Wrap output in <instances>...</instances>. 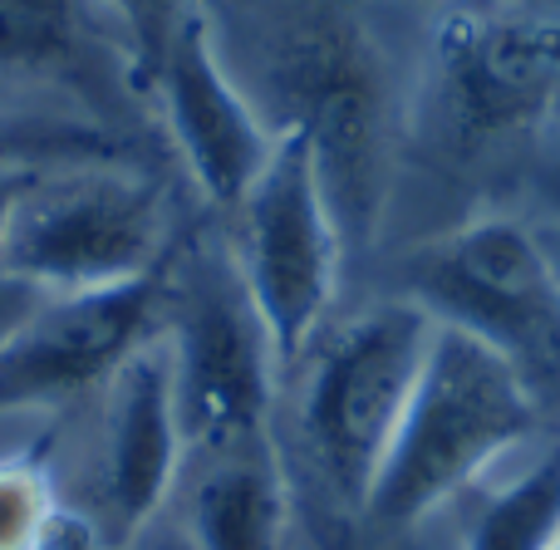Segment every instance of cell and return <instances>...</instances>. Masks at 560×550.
Instances as JSON below:
<instances>
[{"label":"cell","instance_id":"obj_15","mask_svg":"<svg viewBox=\"0 0 560 550\" xmlns=\"http://www.w3.org/2000/svg\"><path fill=\"white\" fill-rule=\"evenodd\" d=\"M84 531L89 522L59 502L45 457H0V550H65Z\"/></svg>","mask_w":560,"mask_h":550},{"label":"cell","instance_id":"obj_7","mask_svg":"<svg viewBox=\"0 0 560 550\" xmlns=\"http://www.w3.org/2000/svg\"><path fill=\"white\" fill-rule=\"evenodd\" d=\"M428 89L463 143L532 133L560 104V15L522 0H447L428 30Z\"/></svg>","mask_w":560,"mask_h":550},{"label":"cell","instance_id":"obj_8","mask_svg":"<svg viewBox=\"0 0 560 550\" xmlns=\"http://www.w3.org/2000/svg\"><path fill=\"white\" fill-rule=\"evenodd\" d=\"M167 315L163 349L187 453L217 457L266 443L280 359L236 266L222 276H197L183 295L167 300Z\"/></svg>","mask_w":560,"mask_h":550},{"label":"cell","instance_id":"obj_20","mask_svg":"<svg viewBox=\"0 0 560 550\" xmlns=\"http://www.w3.org/2000/svg\"><path fill=\"white\" fill-rule=\"evenodd\" d=\"M541 197H546V207H551V217L560 226V167H551V173L541 177Z\"/></svg>","mask_w":560,"mask_h":550},{"label":"cell","instance_id":"obj_11","mask_svg":"<svg viewBox=\"0 0 560 550\" xmlns=\"http://www.w3.org/2000/svg\"><path fill=\"white\" fill-rule=\"evenodd\" d=\"M104 394L108 403H104V453H98V512H104L108 541L128 546L158 516V506L167 502L187 453L163 335L138 349L108 378Z\"/></svg>","mask_w":560,"mask_h":550},{"label":"cell","instance_id":"obj_22","mask_svg":"<svg viewBox=\"0 0 560 550\" xmlns=\"http://www.w3.org/2000/svg\"><path fill=\"white\" fill-rule=\"evenodd\" d=\"M65 550H98V531L89 526V531H84V536H74V541H69Z\"/></svg>","mask_w":560,"mask_h":550},{"label":"cell","instance_id":"obj_1","mask_svg":"<svg viewBox=\"0 0 560 550\" xmlns=\"http://www.w3.org/2000/svg\"><path fill=\"white\" fill-rule=\"evenodd\" d=\"M541 423V398L522 368L457 325H438L428 339L423 378L413 388L398 437L364 496L378 526H418L428 512L492 472Z\"/></svg>","mask_w":560,"mask_h":550},{"label":"cell","instance_id":"obj_9","mask_svg":"<svg viewBox=\"0 0 560 550\" xmlns=\"http://www.w3.org/2000/svg\"><path fill=\"white\" fill-rule=\"evenodd\" d=\"M167 276L89 295H49L0 349V418L45 413L108 388V378L167 325Z\"/></svg>","mask_w":560,"mask_h":550},{"label":"cell","instance_id":"obj_12","mask_svg":"<svg viewBox=\"0 0 560 550\" xmlns=\"http://www.w3.org/2000/svg\"><path fill=\"white\" fill-rule=\"evenodd\" d=\"M207 477L187 506L192 550H285L290 482L271 437L207 457Z\"/></svg>","mask_w":560,"mask_h":550},{"label":"cell","instance_id":"obj_18","mask_svg":"<svg viewBox=\"0 0 560 550\" xmlns=\"http://www.w3.org/2000/svg\"><path fill=\"white\" fill-rule=\"evenodd\" d=\"M45 300H49V295H45L39 285H30V280L0 271V349H5V339L15 335V329L25 325V319L35 315V309L45 305Z\"/></svg>","mask_w":560,"mask_h":550},{"label":"cell","instance_id":"obj_4","mask_svg":"<svg viewBox=\"0 0 560 550\" xmlns=\"http://www.w3.org/2000/svg\"><path fill=\"white\" fill-rule=\"evenodd\" d=\"M167 212L148 177L118 163L45 167L5 242V271L45 295H89L163 271Z\"/></svg>","mask_w":560,"mask_h":550},{"label":"cell","instance_id":"obj_6","mask_svg":"<svg viewBox=\"0 0 560 550\" xmlns=\"http://www.w3.org/2000/svg\"><path fill=\"white\" fill-rule=\"evenodd\" d=\"M345 226L329 207L310 143L280 128V143L252 192L236 202V276L261 315L280 364H295L319 339L339 295Z\"/></svg>","mask_w":560,"mask_h":550},{"label":"cell","instance_id":"obj_14","mask_svg":"<svg viewBox=\"0 0 560 550\" xmlns=\"http://www.w3.org/2000/svg\"><path fill=\"white\" fill-rule=\"evenodd\" d=\"M463 550H560V447L477 506Z\"/></svg>","mask_w":560,"mask_h":550},{"label":"cell","instance_id":"obj_5","mask_svg":"<svg viewBox=\"0 0 560 550\" xmlns=\"http://www.w3.org/2000/svg\"><path fill=\"white\" fill-rule=\"evenodd\" d=\"M433 315L418 300L364 309L325 339L300 403L310 457L345 502L364 506L423 378Z\"/></svg>","mask_w":560,"mask_h":550},{"label":"cell","instance_id":"obj_13","mask_svg":"<svg viewBox=\"0 0 560 550\" xmlns=\"http://www.w3.org/2000/svg\"><path fill=\"white\" fill-rule=\"evenodd\" d=\"M108 39L128 45L98 0H0V79L84 89Z\"/></svg>","mask_w":560,"mask_h":550},{"label":"cell","instance_id":"obj_3","mask_svg":"<svg viewBox=\"0 0 560 550\" xmlns=\"http://www.w3.org/2000/svg\"><path fill=\"white\" fill-rule=\"evenodd\" d=\"M413 295L438 325H457L506 354L532 394H560V266L516 217H472L413 256Z\"/></svg>","mask_w":560,"mask_h":550},{"label":"cell","instance_id":"obj_19","mask_svg":"<svg viewBox=\"0 0 560 550\" xmlns=\"http://www.w3.org/2000/svg\"><path fill=\"white\" fill-rule=\"evenodd\" d=\"M39 173L45 167H0V271H5V242H10V226H15V212Z\"/></svg>","mask_w":560,"mask_h":550},{"label":"cell","instance_id":"obj_21","mask_svg":"<svg viewBox=\"0 0 560 550\" xmlns=\"http://www.w3.org/2000/svg\"><path fill=\"white\" fill-rule=\"evenodd\" d=\"M319 550H354V541H349L345 531H325L319 536Z\"/></svg>","mask_w":560,"mask_h":550},{"label":"cell","instance_id":"obj_2","mask_svg":"<svg viewBox=\"0 0 560 550\" xmlns=\"http://www.w3.org/2000/svg\"><path fill=\"white\" fill-rule=\"evenodd\" d=\"M266 79L280 128H295L315 153L345 236H369L388 173V84L378 49L339 10H295L271 35Z\"/></svg>","mask_w":560,"mask_h":550},{"label":"cell","instance_id":"obj_17","mask_svg":"<svg viewBox=\"0 0 560 550\" xmlns=\"http://www.w3.org/2000/svg\"><path fill=\"white\" fill-rule=\"evenodd\" d=\"M98 5L124 30L128 49H133V79H138V89H143V79L153 74L167 39H173L177 25L197 10V0H98Z\"/></svg>","mask_w":560,"mask_h":550},{"label":"cell","instance_id":"obj_16","mask_svg":"<svg viewBox=\"0 0 560 550\" xmlns=\"http://www.w3.org/2000/svg\"><path fill=\"white\" fill-rule=\"evenodd\" d=\"M114 138L84 118H30L0 108V167H49V163H104Z\"/></svg>","mask_w":560,"mask_h":550},{"label":"cell","instance_id":"obj_10","mask_svg":"<svg viewBox=\"0 0 560 550\" xmlns=\"http://www.w3.org/2000/svg\"><path fill=\"white\" fill-rule=\"evenodd\" d=\"M143 89L158 98V114H163L197 192L212 207L236 212V202L252 192V183L271 163L280 128L266 124V114L226 69L222 49H217V30L202 5L177 25Z\"/></svg>","mask_w":560,"mask_h":550}]
</instances>
